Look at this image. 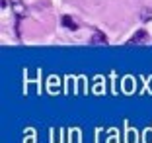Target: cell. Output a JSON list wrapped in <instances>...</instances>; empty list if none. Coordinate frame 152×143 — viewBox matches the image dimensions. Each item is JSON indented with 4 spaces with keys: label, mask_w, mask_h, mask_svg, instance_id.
Wrapping results in <instances>:
<instances>
[{
    "label": "cell",
    "mask_w": 152,
    "mask_h": 143,
    "mask_svg": "<svg viewBox=\"0 0 152 143\" xmlns=\"http://www.w3.org/2000/svg\"><path fill=\"white\" fill-rule=\"evenodd\" d=\"M10 4H12V10L16 12V16H18V20H22L23 16H26V6H23L22 0H10Z\"/></svg>",
    "instance_id": "cell-1"
},
{
    "label": "cell",
    "mask_w": 152,
    "mask_h": 143,
    "mask_svg": "<svg viewBox=\"0 0 152 143\" xmlns=\"http://www.w3.org/2000/svg\"><path fill=\"white\" fill-rule=\"evenodd\" d=\"M146 37H148L146 31H144V30H139V31H137V33H134V36L129 39V43H142V41L146 39Z\"/></svg>",
    "instance_id": "cell-2"
},
{
    "label": "cell",
    "mask_w": 152,
    "mask_h": 143,
    "mask_svg": "<svg viewBox=\"0 0 152 143\" xmlns=\"http://www.w3.org/2000/svg\"><path fill=\"white\" fill-rule=\"evenodd\" d=\"M63 26L68 27V30H78V24H76L70 16H63Z\"/></svg>",
    "instance_id": "cell-3"
},
{
    "label": "cell",
    "mask_w": 152,
    "mask_h": 143,
    "mask_svg": "<svg viewBox=\"0 0 152 143\" xmlns=\"http://www.w3.org/2000/svg\"><path fill=\"white\" fill-rule=\"evenodd\" d=\"M90 43H107V37L103 36L102 31H96V33H94V37L90 39Z\"/></svg>",
    "instance_id": "cell-4"
},
{
    "label": "cell",
    "mask_w": 152,
    "mask_h": 143,
    "mask_svg": "<svg viewBox=\"0 0 152 143\" xmlns=\"http://www.w3.org/2000/svg\"><path fill=\"white\" fill-rule=\"evenodd\" d=\"M148 18H150V10H144L142 12V20H148Z\"/></svg>",
    "instance_id": "cell-5"
}]
</instances>
